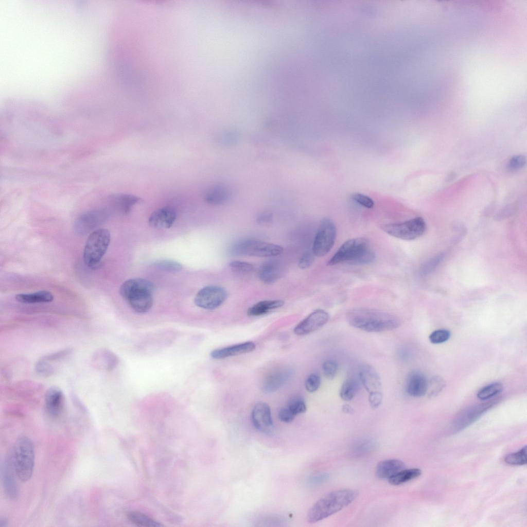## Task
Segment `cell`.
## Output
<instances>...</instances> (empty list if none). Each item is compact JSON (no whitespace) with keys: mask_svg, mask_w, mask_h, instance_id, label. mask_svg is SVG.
Wrapping results in <instances>:
<instances>
[{"mask_svg":"<svg viewBox=\"0 0 527 527\" xmlns=\"http://www.w3.org/2000/svg\"><path fill=\"white\" fill-rule=\"evenodd\" d=\"M492 402L473 405L465 409L455 418L452 425V431L458 432L479 418L483 413L493 406Z\"/></svg>","mask_w":527,"mask_h":527,"instance_id":"10","label":"cell"},{"mask_svg":"<svg viewBox=\"0 0 527 527\" xmlns=\"http://www.w3.org/2000/svg\"><path fill=\"white\" fill-rule=\"evenodd\" d=\"M427 380L425 376L420 371H414L408 376L406 390L408 395L414 397H420L427 393Z\"/></svg>","mask_w":527,"mask_h":527,"instance_id":"16","label":"cell"},{"mask_svg":"<svg viewBox=\"0 0 527 527\" xmlns=\"http://www.w3.org/2000/svg\"><path fill=\"white\" fill-rule=\"evenodd\" d=\"M154 265L159 269L169 272L180 271L182 268L180 263L169 260H158L155 262Z\"/></svg>","mask_w":527,"mask_h":527,"instance_id":"36","label":"cell"},{"mask_svg":"<svg viewBox=\"0 0 527 527\" xmlns=\"http://www.w3.org/2000/svg\"><path fill=\"white\" fill-rule=\"evenodd\" d=\"M229 266L231 268L241 273H249L254 270V267L251 263L244 261L233 260L230 262Z\"/></svg>","mask_w":527,"mask_h":527,"instance_id":"41","label":"cell"},{"mask_svg":"<svg viewBox=\"0 0 527 527\" xmlns=\"http://www.w3.org/2000/svg\"><path fill=\"white\" fill-rule=\"evenodd\" d=\"M8 456L17 478L23 482L32 476L35 452L31 440L25 435L20 436L13 444Z\"/></svg>","mask_w":527,"mask_h":527,"instance_id":"4","label":"cell"},{"mask_svg":"<svg viewBox=\"0 0 527 527\" xmlns=\"http://www.w3.org/2000/svg\"><path fill=\"white\" fill-rule=\"evenodd\" d=\"M54 295L48 291H40L31 293H20L15 296V300L23 304H34L51 302Z\"/></svg>","mask_w":527,"mask_h":527,"instance_id":"28","label":"cell"},{"mask_svg":"<svg viewBox=\"0 0 527 527\" xmlns=\"http://www.w3.org/2000/svg\"><path fill=\"white\" fill-rule=\"evenodd\" d=\"M352 198L355 201L367 208H372L374 205V201L370 197L363 194H354L352 195Z\"/></svg>","mask_w":527,"mask_h":527,"instance_id":"43","label":"cell"},{"mask_svg":"<svg viewBox=\"0 0 527 527\" xmlns=\"http://www.w3.org/2000/svg\"><path fill=\"white\" fill-rule=\"evenodd\" d=\"M503 390V385L499 382H494L481 389L477 393L479 399L487 400L499 394Z\"/></svg>","mask_w":527,"mask_h":527,"instance_id":"32","label":"cell"},{"mask_svg":"<svg viewBox=\"0 0 527 527\" xmlns=\"http://www.w3.org/2000/svg\"><path fill=\"white\" fill-rule=\"evenodd\" d=\"M255 347V344L253 342L248 341L216 349L211 352L210 356L215 359H221L252 352Z\"/></svg>","mask_w":527,"mask_h":527,"instance_id":"18","label":"cell"},{"mask_svg":"<svg viewBox=\"0 0 527 527\" xmlns=\"http://www.w3.org/2000/svg\"><path fill=\"white\" fill-rule=\"evenodd\" d=\"M110 241V233L106 229L94 231L88 237L83 251V260L88 267L97 265L105 254Z\"/></svg>","mask_w":527,"mask_h":527,"instance_id":"6","label":"cell"},{"mask_svg":"<svg viewBox=\"0 0 527 527\" xmlns=\"http://www.w3.org/2000/svg\"><path fill=\"white\" fill-rule=\"evenodd\" d=\"M111 204L120 213L127 214L132 207L141 201V199L128 194H116L110 197Z\"/></svg>","mask_w":527,"mask_h":527,"instance_id":"25","label":"cell"},{"mask_svg":"<svg viewBox=\"0 0 527 527\" xmlns=\"http://www.w3.org/2000/svg\"><path fill=\"white\" fill-rule=\"evenodd\" d=\"M358 493L351 488L335 490L323 496L310 508L307 514L308 522L315 523L339 512L353 502Z\"/></svg>","mask_w":527,"mask_h":527,"instance_id":"2","label":"cell"},{"mask_svg":"<svg viewBox=\"0 0 527 527\" xmlns=\"http://www.w3.org/2000/svg\"><path fill=\"white\" fill-rule=\"evenodd\" d=\"M421 474L419 468L402 469L389 479V483L393 485H399L413 480Z\"/></svg>","mask_w":527,"mask_h":527,"instance_id":"29","label":"cell"},{"mask_svg":"<svg viewBox=\"0 0 527 527\" xmlns=\"http://www.w3.org/2000/svg\"><path fill=\"white\" fill-rule=\"evenodd\" d=\"M375 254L364 237L350 239L344 242L327 262L328 266L340 263L368 264L375 259Z\"/></svg>","mask_w":527,"mask_h":527,"instance_id":"3","label":"cell"},{"mask_svg":"<svg viewBox=\"0 0 527 527\" xmlns=\"http://www.w3.org/2000/svg\"><path fill=\"white\" fill-rule=\"evenodd\" d=\"M346 318L352 326L370 332L391 330L400 325L394 315L371 309L356 308L347 312Z\"/></svg>","mask_w":527,"mask_h":527,"instance_id":"1","label":"cell"},{"mask_svg":"<svg viewBox=\"0 0 527 527\" xmlns=\"http://www.w3.org/2000/svg\"><path fill=\"white\" fill-rule=\"evenodd\" d=\"M291 374V370L288 367L273 371L264 379L262 384V390L266 393L276 391L285 384Z\"/></svg>","mask_w":527,"mask_h":527,"instance_id":"17","label":"cell"},{"mask_svg":"<svg viewBox=\"0 0 527 527\" xmlns=\"http://www.w3.org/2000/svg\"><path fill=\"white\" fill-rule=\"evenodd\" d=\"M282 272V266L277 259H269L264 262L260 267L258 276L261 282L266 284L275 283Z\"/></svg>","mask_w":527,"mask_h":527,"instance_id":"19","label":"cell"},{"mask_svg":"<svg viewBox=\"0 0 527 527\" xmlns=\"http://www.w3.org/2000/svg\"><path fill=\"white\" fill-rule=\"evenodd\" d=\"M314 256L313 252L310 251L304 252L299 259L298 267L303 269L310 267L314 261Z\"/></svg>","mask_w":527,"mask_h":527,"instance_id":"44","label":"cell"},{"mask_svg":"<svg viewBox=\"0 0 527 527\" xmlns=\"http://www.w3.org/2000/svg\"><path fill=\"white\" fill-rule=\"evenodd\" d=\"M445 386V380L440 376L432 377L427 381V393L430 397L436 396Z\"/></svg>","mask_w":527,"mask_h":527,"instance_id":"34","label":"cell"},{"mask_svg":"<svg viewBox=\"0 0 527 527\" xmlns=\"http://www.w3.org/2000/svg\"><path fill=\"white\" fill-rule=\"evenodd\" d=\"M279 419L285 423H290L294 419L295 415L287 407L281 408L278 413Z\"/></svg>","mask_w":527,"mask_h":527,"instance_id":"46","label":"cell"},{"mask_svg":"<svg viewBox=\"0 0 527 527\" xmlns=\"http://www.w3.org/2000/svg\"><path fill=\"white\" fill-rule=\"evenodd\" d=\"M152 292L142 290L131 294L126 300L130 307L138 313L148 311L153 305Z\"/></svg>","mask_w":527,"mask_h":527,"instance_id":"21","label":"cell"},{"mask_svg":"<svg viewBox=\"0 0 527 527\" xmlns=\"http://www.w3.org/2000/svg\"><path fill=\"white\" fill-rule=\"evenodd\" d=\"M272 214L269 212H263L258 215L257 222L260 224H267L272 221Z\"/></svg>","mask_w":527,"mask_h":527,"instance_id":"47","label":"cell"},{"mask_svg":"<svg viewBox=\"0 0 527 527\" xmlns=\"http://www.w3.org/2000/svg\"><path fill=\"white\" fill-rule=\"evenodd\" d=\"M129 519L133 523L144 527H158L162 526L149 516L137 512H131L128 514Z\"/></svg>","mask_w":527,"mask_h":527,"instance_id":"31","label":"cell"},{"mask_svg":"<svg viewBox=\"0 0 527 527\" xmlns=\"http://www.w3.org/2000/svg\"><path fill=\"white\" fill-rule=\"evenodd\" d=\"M526 159L524 155L514 156L508 163V169L511 171H517L522 168L525 164Z\"/></svg>","mask_w":527,"mask_h":527,"instance_id":"42","label":"cell"},{"mask_svg":"<svg viewBox=\"0 0 527 527\" xmlns=\"http://www.w3.org/2000/svg\"><path fill=\"white\" fill-rule=\"evenodd\" d=\"M231 196V191L229 187L222 184H216L207 189L204 199L208 204L220 205L227 202Z\"/></svg>","mask_w":527,"mask_h":527,"instance_id":"22","label":"cell"},{"mask_svg":"<svg viewBox=\"0 0 527 527\" xmlns=\"http://www.w3.org/2000/svg\"><path fill=\"white\" fill-rule=\"evenodd\" d=\"M329 319V315L326 311L317 309L300 322L295 327L294 332L298 336L309 334L323 327Z\"/></svg>","mask_w":527,"mask_h":527,"instance_id":"11","label":"cell"},{"mask_svg":"<svg viewBox=\"0 0 527 527\" xmlns=\"http://www.w3.org/2000/svg\"><path fill=\"white\" fill-rule=\"evenodd\" d=\"M443 255L440 254L428 260L422 267L421 273L423 275H426L434 269L441 261L443 260Z\"/></svg>","mask_w":527,"mask_h":527,"instance_id":"38","label":"cell"},{"mask_svg":"<svg viewBox=\"0 0 527 527\" xmlns=\"http://www.w3.org/2000/svg\"><path fill=\"white\" fill-rule=\"evenodd\" d=\"M230 252L234 255L272 257L282 254L283 248L270 242L245 239L235 242L231 248Z\"/></svg>","mask_w":527,"mask_h":527,"instance_id":"5","label":"cell"},{"mask_svg":"<svg viewBox=\"0 0 527 527\" xmlns=\"http://www.w3.org/2000/svg\"><path fill=\"white\" fill-rule=\"evenodd\" d=\"M296 416L306 412L307 407L305 401L301 398L296 397L290 400L287 406Z\"/></svg>","mask_w":527,"mask_h":527,"instance_id":"37","label":"cell"},{"mask_svg":"<svg viewBox=\"0 0 527 527\" xmlns=\"http://www.w3.org/2000/svg\"><path fill=\"white\" fill-rule=\"evenodd\" d=\"M154 285L150 281L143 278H133L125 282L120 286L119 293L125 300L132 293L142 290L153 292Z\"/></svg>","mask_w":527,"mask_h":527,"instance_id":"23","label":"cell"},{"mask_svg":"<svg viewBox=\"0 0 527 527\" xmlns=\"http://www.w3.org/2000/svg\"><path fill=\"white\" fill-rule=\"evenodd\" d=\"M64 402V396L60 389L52 388L47 391L45 395V406L50 415H58L62 409Z\"/></svg>","mask_w":527,"mask_h":527,"instance_id":"26","label":"cell"},{"mask_svg":"<svg viewBox=\"0 0 527 527\" xmlns=\"http://www.w3.org/2000/svg\"><path fill=\"white\" fill-rule=\"evenodd\" d=\"M336 237V229L332 220L323 218L319 226L313 243L312 252L317 257L327 254L333 247Z\"/></svg>","mask_w":527,"mask_h":527,"instance_id":"8","label":"cell"},{"mask_svg":"<svg viewBox=\"0 0 527 527\" xmlns=\"http://www.w3.org/2000/svg\"><path fill=\"white\" fill-rule=\"evenodd\" d=\"M284 304V301L279 300L261 301L250 307L247 311V314L252 317L262 315L281 307Z\"/></svg>","mask_w":527,"mask_h":527,"instance_id":"27","label":"cell"},{"mask_svg":"<svg viewBox=\"0 0 527 527\" xmlns=\"http://www.w3.org/2000/svg\"><path fill=\"white\" fill-rule=\"evenodd\" d=\"M251 419L255 428L260 432L267 434H272L274 425L270 408L265 402H258L254 407Z\"/></svg>","mask_w":527,"mask_h":527,"instance_id":"12","label":"cell"},{"mask_svg":"<svg viewBox=\"0 0 527 527\" xmlns=\"http://www.w3.org/2000/svg\"><path fill=\"white\" fill-rule=\"evenodd\" d=\"M359 374L361 383L370 393L381 392L380 378L372 366L367 364L362 365L360 368Z\"/></svg>","mask_w":527,"mask_h":527,"instance_id":"20","label":"cell"},{"mask_svg":"<svg viewBox=\"0 0 527 527\" xmlns=\"http://www.w3.org/2000/svg\"><path fill=\"white\" fill-rule=\"evenodd\" d=\"M322 370L326 377L329 379H332L336 375L338 364L334 360H327L323 363Z\"/></svg>","mask_w":527,"mask_h":527,"instance_id":"39","label":"cell"},{"mask_svg":"<svg viewBox=\"0 0 527 527\" xmlns=\"http://www.w3.org/2000/svg\"><path fill=\"white\" fill-rule=\"evenodd\" d=\"M321 383L320 376L315 373L310 374L306 379L305 386L306 390L310 393L315 392L319 388Z\"/></svg>","mask_w":527,"mask_h":527,"instance_id":"40","label":"cell"},{"mask_svg":"<svg viewBox=\"0 0 527 527\" xmlns=\"http://www.w3.org/2000/svg\"><path fill=\"white\" fill-rule=\"evenodd\" d=\"M526 446H525L517 452L505 456L504 462L511 465H523L526 464Z\"/></svg>","mask_w":527,"mask_h":527,"instance_id":"33","label":"cell"},{"mask_svg":"<svg viewBox=\"0 0 527 527\" xmlns=\"http://www.w3.org/2000/svg\"><path fill=\"white\" fill-rule=\"evenodd\" d=\"M15 476H16L9 456L6 457L1 467L3 485L7 496L15 499L17 497L18 489Z\"/></svg>","mask_w":527,"mask_h":527,"instance_id":"14","label":"cell"},{"mask_svg":"<svg viewBox=\"0 0 527 527\" xmlns=\"http://www.w3.org/2000/svg\"><path fill=\"white\" fill-rule=\"evenodd\" d=\"M7 521L5 519H1L0 521V527H4L7 525Z\"/></svg>","mask_w":527,"mask_h":527,"instance_id":"49","label":"cell"},{"mask_svg":"<svg viewBox=\"0 0 527 527\" xmlns=\"http://www.w3.org/2000/svg\"><path fill=\"white\" fill-rule=\"evenodd\" d=\"M382 401V394L381 392H376L370 393L368 402L372 409H377L380 406Z\"/></svg>","mask_w":527,"mask_h":527,"instance_id":"45","label":"cell"},{"mask_svg":"<svg viewBox=\"0 0 527 527\" xmlns=\"http://www.w3.org/2000/svg\"><path fill=\"white\" fill-rule=\"evenodd\" d=\"M450 336L451 333L449 330L441 329L432 332L429 336V339L431 343L438 344L446 342L450 339Z\"/></svg>","mask_w":527,"mask_h":527,"instance_id":"35","label":"cell"},{"mask_svg":"<svg viewBox=\"0 0 527 527\" xmlns=\"http://www.w3.org/2000/svg\"><path fill=\"white\" fill-rule=\"evenodd\" d=\"M343 410L345 413H351L352 412L353 409H352V407H350L349 405H345L343 406Z\"/></svg>","mask_w":527,"mask_h":527,"instance_id":"48","label":"cell"},{"mask_svg":"<svg viewBox=\"0 0 527 527\" xmlns=\"http://www.w3.org/2000/svg\"><path fill=\"white\" fill-rule=\"evenodd\" d=\"M404 463L397 459H388L380 462L375 469L376 476L380 479L390 477L404 469Z\"/></svg>","mask_w":527,"mask_h":527,"instance_id":"24","label":"cell"},{"mask_svg":"<svg viewBox=\"0 0 527 527\" xmlns=\"http://www.w3.org/2000/svg\"><path fill=\"white\" fill-rule=\"evenodd\" d=\"M108 217L104 209H96L81 215L76 220L75 229L81 234L87 233L90 230L103 222Z\"/></svg>","mask_w":527,"mask_h":527,"instance_id":"13","label":"cell"},{"mask_svg":"<svg viewBox=\"0 0 527 527\" xmlns=\"http://www.w3.org/2000/svg\"><path fill=\"white\" fill-rule=\"evenodd\" d=\"M177 217L175 210L165 206L154 211L148 220L150 226L155 229H168L174 223Z\"/></svg>","mask_w":527,"mask_h":527,"instance_id":"15","label":"cell"},{"mask_svg":"<svg viewBox=\"0 0 527 527\" xmlns=\"http://www.w3.org/2000/svg\"><path fill=\"white\" fill-rule=\"evenodd\" d=\"M227 292L218 286H208L198 291L195 298V303L199 307L213 310L220 306L226 300Z\"/></svg>","mask_w":527,"mask_h":527,"instance_id":"9","label":"cell"},{"mask_svg":"<svg viewBox=\"0 0 527 527\" xmlns=\"http://www.w3.org/2000/svg\"><path fill=\"white\" fill-rule=\"evenodd\" d=\"M358 389L357 381L354 378H348L344 381L341 386L340 391V397L343 400L350 401L356 395Z\"/></svg>","mask_w":527,"mask_h":527,"instance_id":"30","label":"cell"},{"mask_svg":"<svg viewBox=\"0 0 527 527\" xmlns=\"http://www.w3.org/2000/svg\"><path fill=\"white\" fill-rule=\"evenodd\" d=\"M381 227L386 233L395 238L412 240L424 234L426 224L423 218L418 217L402 223L384 224Z\"/></svg>","mask_w":527,"mask_h":527,"instance_id":"7","label":"cell"}]
</instances>
